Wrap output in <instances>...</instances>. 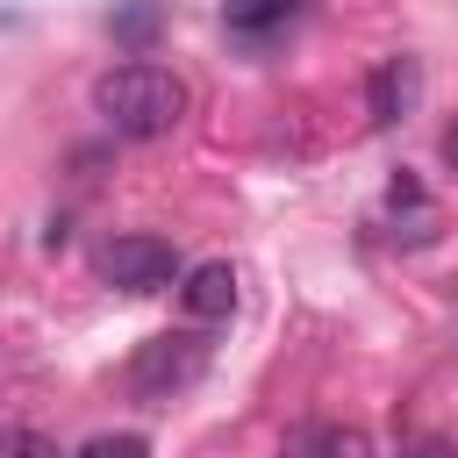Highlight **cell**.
Returning a JSON list of instances; mask_svg holds the SVG:
<instances>
[{
	"label": "cell",
	"instance_id": "1",
	"mask_svg": "<svg viewBox=\"0 0 458 458\" xmlns=\"http://www.w3.org/2000/svg\"><path fill=\"white\" fill-rule=\"evenodd\" d=\"M93 107H100L107 136H122V143H157V136H172L179 114H186V79L165 72V64H150V57H129V64H114V72L93 86Z\"/></svg>",
	"mask_w": 458,
	"mask_h": 458
},
{
	"label": "cell",
	"instance_id": "2",
	"mask_svg": "<svg viewBox=\"0 0 458 458\" xmlns=\"http://www.w3.org/2000/svg\"><path fill=\"white\" fill-rule=\"evenodd\" d=\"M200 372H208V336H200V329H165V336L136 344V358H129V394H136V401H172V394H186Z\"/></svg>",
	"mask_w": 458,
	"mask_h": 458
},
{
	"label": "cell",
	"instance_id": "3",
	"mask_svg": "<svg viewBox=\"0 0 458 458\" xmlns=\"http://www.w3.org/2000/svg\"><path fill=\"white\" fill-rule=\"evenodd\" d=\"M100 279L107 286H122V293H165V286H179V250L165 243V236H114V243H100Z\"/></svg>",
	"mask_w": 458,
	"mask_h": 458
},
{
	"label": "cell",
	"instance_id": "4",
	"mask_svg": "<svg viewBox=\"0 0 458 458\" xmlns=\"http://www.w3.org/2000/svg\"><path fill=\"white\" fill-rule=\"evenodd\" d=\"M415 100H422V57H379L372 64V79H365V107H372V122L379 129H394V122H408L415 114Z\"/></svg>",
	"mask_w": 458,
	"mask_h": 458
},
{
	"label": "cell",
	"instance_id": "5",
	"mask_svg": "<svg viewBox=\"0 0 458 458\" xmlns=\"http://www.w3.org/2000/svg\"><path fill=\"white\" fill-rule=\"evenodd\" d=\"M301 14H308V0H222V29H229V43H243V50H265V43L286 36Z\"/></svg>",
	"mask_w": 458,
	"mask_h": 458
},
{
	"label": "cell",
	"instance_id": "6",
	"mask_svg": "<svg viewBox=\"0 0 458 458\" xmlns=\"http://www.w3.org/2000/svg\"><path fill=\"white\" fill-rule=\"evenodd\" d=\"M179 308H186L193 322H222V315L236 308V265H222V258L186 265V272H179Z\"/></svg>",
	"mask_w": 458,
	"mask_h": 458
},
{
	"label": "cell",
	"instance_id": "7",
	"mask_svg": "<svg viewBox=\"0 0 458 458\" xmlns=\"http://www.w3.org/2000/svg\"><path fill=\"white\" fill-rule=\"evenodd\" d=\"M286 458H372V437L351 422H308L286 437Z\"/></svg>",
	"mask_w": 458,
	"mask_h": 458
},
{
	"label": "cell",
	"instance_id": "8",
	"mask_svg": "<svg viewBox=\"0 0 458 458\" xmlns=\"http://www.w3.org/2000/svg\"><path fill=\"white\" fill-rule=\"evenodd\" d=\"M107 29H114V43H122L129 57H150V43L165 36V0H122V7L107 14Z\"/></svg>",
	"mask_w": 458,
	"mask_h": 458
},
{
	"label": "cell",
	"instance_id": "9",
	"mask_svg": "<svg viewBox=\"0 0 458 458\" xmlns=\"http://www.w3.org/2000/svg\"><path fill=\"white\" fill-rule=\"evenodd\" d=\"M72 458H150V444H143L136 429H114V437H86Z\"/></svg>",
	"mask_w": 458,
	"mask_h": 458
},
{
	"label": "cell",
	"instance_id": "10",
	"mask_svg": "<svg viewBox=\"0 0 458 458\" xmlns=\"http://www.w3.org/2000/svg\"><path fill=\"white\" fill-rule=\"evenodd\" d=\"M0 458H64L43 429H0Z\"/></svg>",
	"mask_w": 458,
	"mask_h": 458
},
{
	"label": "cell",
	"instance_id": "11",
	"mask_svg": "<svg viewBox=\"0 0 458 458\" xmlns=\"http://www.w3.org/2000/svg\"><path fill=\"white\" fill-rule=\"evenodd\" d=\"M386 208H429V193H422V179H408V172H394V186H386Z\"/></svg>",
	"mask_w": 458,
	"mask_h": 458
},
{
	"label": "cell",
	"instance_id": "12",
	"mask_svg": "<svg viewBox=\"0 0 458 458\" xmlns=\"http://www.w3.org/2000/svg\"><path fill=\"white\" fill-rule=\"evenodd\" d=\"M408 458H458V444H444V437H429V444H415Z\"/></svg>",
	"mask_w": 458,
	"mask_h": 458
},
{
	"label": "cell",
	"instance_id": "13",
	"mask_svg": "<svg viewBox=\"0 0 458 458\" xmlns=\"http://www.w3.org/2000/svg\"><path fill=\"white\" fill-rule=\"evenodd\" d=\"M444 165H451V172H458V122H451V129H444Z\"/></svg>",
	"mask_w": 458,
	"mask_h": 458
}]
</instances>
